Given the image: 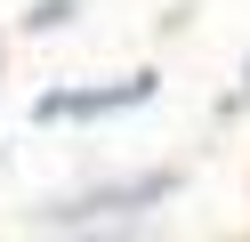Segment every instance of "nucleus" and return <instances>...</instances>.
Returning <instances> with one entry per match:
<instances>
[{"label": "nucleus", "instance_id": "obj_3", "mask_svg": "<svg viewBox=\"0 0 250 242\" xmlns=\"http://www.w3.org/2000/svg\"><path fill=\"white\" fill-rule=\"evenodd\" d=\"M65 16H73V0H41V8H33V32H57Z\"/></svg>", "mask_w": 250, "mask_h": 242}, {"label": "nucleus", "instance_id": "obj_2", "mask_svg": "<svg viewBox=\"0 0 250 242\" xmlns=\"http://www.w3.org/2000/svg\"><path fill=\"white\" fill-rule=\"evenodd\" d=\"M162 97V73H121V81H97V89H41L33 121H113V113H137Z\"/></svg>", "mask_w": 250, "mask_h": 242}, {"label": "nucleus", "instance_id": "obj_4", "mask_svg": "<svg viewBox=\"0 0 250 242\" xmlns=\"http://www.w3.org/2000/svg\"><path fill=\"white\" fill-rule=\"evenodd\" d=\"M234 105H250V65H242V89H234Z\"/></svg>", "mask_w": 250, "mask_h": 242}, {"label": "nucleus", "instance_id": "obj_1", "mask_svg": "<svg viewBox=\"0 0 250 242\" xmlns=\"http://www.w3.org/2000/svg\"><path fill=\"white\" fill-rule=\"evenodd\" d=\"M169 194H178V177L146 170V177H121V186H97V194H73V202L41 210V226H129V218H146L153 202H169Z\"/></svg>", "mask_w": 250, "mask_h": 242}]
</instances>
